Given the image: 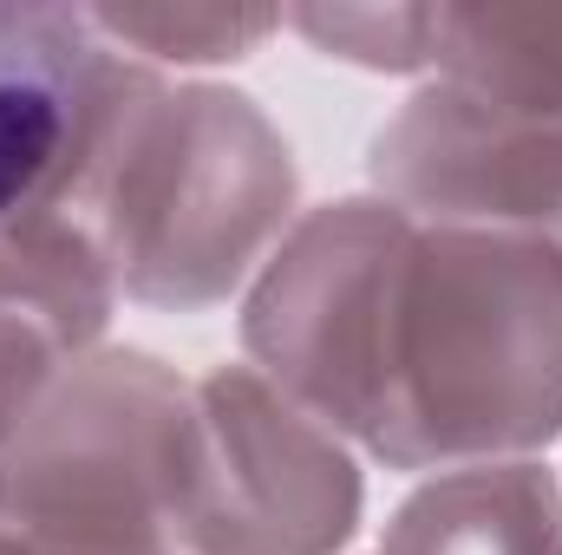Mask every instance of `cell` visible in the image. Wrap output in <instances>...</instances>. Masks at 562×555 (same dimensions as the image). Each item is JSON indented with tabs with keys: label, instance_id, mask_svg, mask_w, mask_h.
<instances>
[{
	"label": "cell",
	"instance_id": "cell-1",
	"mask_svg": "<svg viewBox=\"0 0 562 555\" xmlns=\"http://www.w3.org/2000/svg\"><path fill=\"white\" fill-rule=\"evenodd\" d=\"M243 353L393 471L530 457L562 431V256L347 196L307 209L262 262Z\"/></svg>",
	"mask_w": 562,
	"mask_h": 555
},
{
	"label": "cell",
	"instance_id": "cell-2",
	"mask_svg": "<svg viewBox=\"0 0 562 555\" xmlns=\"http://www.w3.org/2000/svg\"><path fill=\"white\" fill-rule=\"evenodd\" d=\"M59 209L125 301L177 314L229 301L301 223L294 157L269 112L229 86H170L132 53H119Z\"/></svg>",
	"mask_w": 562,
	"mask_h": 555
},
{
	"label": "cell",
	"instance_id": "cell-3",
	"mask_svg": "<svg viewBox=\"0 0 562 555\" xmlns=\"http://www.w3.org/2000/svg\"><path fill=\"white\" fill-rule=\"evenodd\" d=\"M360 523V471L347 444L276 393L256 366L190 380L170 536L183 555H334Z\"/></svg>",
	"mask_w": 562,
	"mask_h": 555
},
{
	"label": "cell",
	"instance_id": "cell-4",
	"mask_svg": "<svg viewBox=\"0 0 562 555\" xmlns=\"http://www.w3.org/2000/svg\"><path fill=\"white\" fill-rule=\"evenodd\" d=\"M367 163L380 196L413 216L537 236L562 256V125L497 118L425 86L380 125Z\"/></svg>",
	"mask_w": 562,
	"mask_h": 555
},
{
	"label": "cell",
	"instance_id": "cell-5",
	"mask_svg": "<svg viewBox=\"0 0 562 555\" xmlns=\"http://www.w3.org/2000/svg\"><path fill=\"white\" fill-rule=\"evenodd\" d=\"M112 72L119 46L99 39L86 7L0 0V223L59 203Z\"/></svg>",
	"mask_w": 562,
	"mask_h": 555
},
{
	"label": "cell",
	"instance_id": "cell-6",
	"mask_svg": "<svg viewBox=\"0 0 562 555\" xmlns=\"http://www.w3.org/2000/svg\"><path fill=\"white\" fill-rule=\"evenodd\" d=\"M119 287L79 223L46 203L0 223V438L79 360H92Z\"/></svg>",
	"mask_w": 562,
	"mask_h": 555
},
{
	"label": "cell",
	"instance_id": "cell-7",
	"mask_svg": "<svg viewBox=\"0 0 562 555\" xmlns=\"http://www.w3.org/2000/svg\"><path fill=\"white\" fill-rule=\"evenodd\" d=\"M380 555H562V484L530 457L438 471L400 503Z\"/></svg>",
	"mask_w": 562,
	"mask_h": 555
},
{
	"label": "cell",
	"instance_id": "cell-8",
	"mask_svg": "<svg viewBox=\"0 0 562 555\" xmlns=\"http://www.w3.org/2000/svg\"><path fill=\"white\" fill-rule=\"evenodd\" d=\"M425 72L497 118L562 125V7H431Z\"/></svg>",
	"mask_w": 562,
	"mask_h": 555
},
{
	"label": "cell",
	"instance_id": "cell-9",
	"mask_svg": "<svg viewBox=\"0 0 562 555\" xmlns=\"http://www.w3.org/2000/svg\"><path fill=\"white\" fill-rule=\"evenodd\" d=\"M99 39L144 66H223L256 53L281 26L262 7H86Z\"/></svg>",
	"mask_w": 562,
	"mask_h": 555
},
{
	"label": "cell",
	"instance_id": "cell-10",
	"mask_svg": "<svg viewBox=\"0 0 562 555\" xmlns=\"http://www.w3.org/2000/svg\"><path fill=\"white\" fill-rule=\"evenodd\" d=\"M314 53L367 66V72H425V39H431V7H301L281 13Z\"/></svg>",
	"mask_w": 562,
	"mask_h": 555
},
{
	"label": "cell",
	"instance_id": "cell-11",
	"mask_svg": "<svg viewBox=\"0 0 562 555\" xmlns=\"http://www.w3.org/2000/svg\"><path fill=\"white\" fill-rule=\"evenodd\" d=\"M0 555H183L164 536H125V530H72V523H7L0 517Z\"/></svg>",
	"mask_w": 562,
	"mask_h": 555
}]
</instances>
